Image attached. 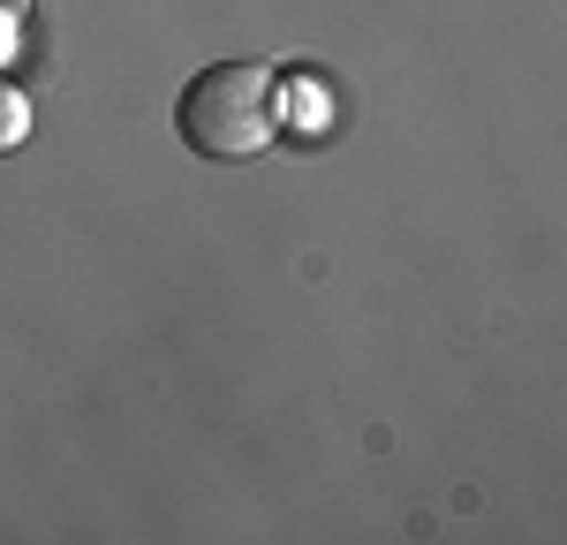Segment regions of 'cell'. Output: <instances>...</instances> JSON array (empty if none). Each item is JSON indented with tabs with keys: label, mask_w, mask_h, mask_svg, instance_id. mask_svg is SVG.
I'll use <instances>...</instances> for the list:
<instances>
[{
	"label": "cell",
	"mask_w": 567,
	"mask_h": 545,
	"mask_svg": "<svg viewBox=\"0 0 567 545\" xmlns=\"http://www.w3.org/2000/svg\"><path fill=\"white\" fill-rule=\"evenodd\" d=\"M23 16H31V0H0V53L16 45V31H23Z\"/></svg>",
	"instance_id": "cell-3"
},
{
	"label": "cell",
	"mask_w": 567,
	"mask_h": 545,
	"mask_svg": "<svg viewBox=\"0 0 567 545\" xmlns=\"http://www.w3.org/2000/svg\"><path fill=\"white\" fill-rule=\"evenodd\" d=\"M23 136H31V99H23V84L0 76V160L23 152Z\"/></svg>",
	"instance_id": "cell-2"
},
{
	"label": "cell",
	"mask_w": 567,
	"mask_h": 545,
	"mask_svg": "<svg viewBox=\"0 0 567 545\" xmlns=\"http://www.w3.org/2000/svg\"><path fill=\"white\" fill-rule=\"evenodd\" d=\"M175 130L197 160H258L280 136V76L265 61H213L175 99Z\"/></svg>",
	"instance_id": "cell-1"
}]
</instances>
